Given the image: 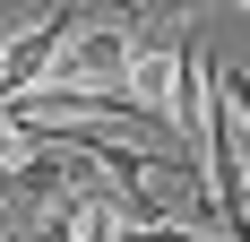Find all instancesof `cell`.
Listing matches in <instances>:
<instances>
[{
	"instance_id": "cell-1",
	"label": "cell",
	"mask_w": 250,
	"mask_h": 242,
	"mask_svg": "<svg viewBox=\"0 0 250 242\" xmlns=\"http://www.w3.org/2000/svg\"><path fill=\"white\" fill-rule=\"evenodd\" d=\"M129 52H138V35H129V18H69V35H61V52L43 61V78H61V87H121Z\"/></svg>"
},
{
	"instance_id": "cell-2",
	"label": "cell",
	"mask_w": 250,
	"mask_h": 242,
	"mask_svg": "<svg viewBox=\"0 0 250 242\" xmlns=\"http://www.w3.org/2000/svg\"><path fill=\"white\" fill-rule=\"evenodd\" d=\"M207 96H216V61H207V44H173V139L199 147Z\"/></svg>"
},
{
	"instance_id": "cell-3",
	"label": "cell",
	"mask_w": 250,
	"mask_h": 242,
	"mask_svg": "<svg viewBox=\"0 0 250 242\" xmlns=\"http://www.w3.org/2000/svg\"><path fill=\"white\" fill-rule=\"evenodd\" d=\"M121 96L138 104V113H155L164 130H173V52H129V70H121Z\"/></svg>"
},
{
	"instance_id": "cell-4",
	"label": "cell",
	"mask_w": 250,
	"mask_h": 242,
	"mask_svg": "<svg viewBox=\"0 0 250 242\" xmlns=\"http://www.w3.org/2000/svg\"><path fill=\"white\" fill-rule=\"evenodd\" d=\"M121 242H225V225H173V217H155V225H121Z\"/></svg>"
},
{
	"instance_id": "cell-5",
	"label": "cell",
	"mask_w": 250,
	"mask_h": 242,
	"mask_svg": "<svg viewBox=\"0 0 250 242\" xmlns=\"http://www.w3.org/2000/svg\"><path fill=\"white\" fill-rule=\"evenodd\" d=\"M216 96L233 104V121H242V139H250V70H216Z\"/></svg>"
},
{
	"instance_id": "cell-6",
	"label": "cell",
	"mask_w": 250,
	"mask_h": 242,
	"mask_svg": "<svg viewBox=\"0 0 250 242\" xmlns=\"http://www.w3.org/2000/svg\"><path fill=\"white\" fill-rule=\"evenodd\" d=\"M138 18H147V26H190L199 0H138Z\"/></svg>"
},
{
	"instance_id": "cell-7",
	"label": "cell",
	"mask_w": 250,
	"mask_h": 242,
	"mask_svg": "<svg viewBox=\"0 0 250 242\" xmlns=\"http://www.w3.org/2000/svg\"><path fill=\"white\" fill-rule=\"evenodd\" d=\"M0 242H26V234H18V225H0Z\"/></svg>"
},
{
	"instance_id": "cell-8",
	"label": "cell",
	"mask_w": 250,
	"mask_h": 242,
	"mask_svg": "<svg viewBox=\"0 0 250 242\" xmlns=\"http://www.w3.org/2000/svg\"><path fill=\"white\" fill-rule=\"evenodd\" d=\"M242 9H250V0H242Z\"/></svg>"
}]
</instances>
